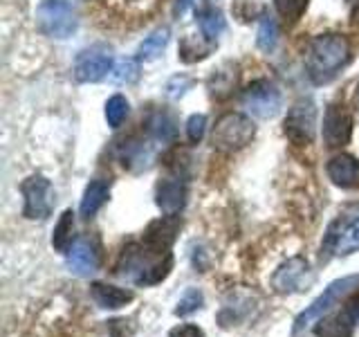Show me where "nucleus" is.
Returning <instances> with one entry per match:
<instances>
[{
  "mask_svg": "<svg viewBox=\"0 0 359 337\" xmlns=\"http://www.w3.org/2000/svg\"><path fill=\"white\" fill-rule=\"evenodd\" d=\"M351 59V41L341 34L314 37L308 48V74L314 84H325Z\"/></svg>",
  "mask_w": 359,
  "mask_h": 337,
  "instance_id": "nucleus-1",
  "label": "nucleus"
},
{
  "mask_svg": "<svg viewBox=\"0 0 359 337\" xmlns=\"http://www.w3.org/2000/svg\"><path fill=\"white\" fill-rule=\"evenodd\" d=\"M173 267L171 252H157L149 245H130L123 250L121 256V270L123 277H130L137 286H155L168 277Z\"/></svg>",
  "mask_w": 359,
  "mask_h": 337,
  "instance_id": "nucleus-2",
  "label": "nucleus"
},
{
  "mask_svg": "<svg viewBox=\"0 0 359 337\" xmlns=\"http://www.w3.org/2000/svg\"><path fill=\"white\" fill-rule=\"evenodd\" d=\"M254 135H256V126L250 117L243 115V112H224L216 121L211 142L213 149H218L222 153H233L245 149L254 140Z\"/></svg>",
  "mask_w": 359,
  "mask_h": 337,
  "instance_id": "nucleus-3",
  "label": "nucleus"
},
{
  "mask_svg": "<svg viewBox=\"0 0 359 337\" xmlns=\"http://www.w3.org/2000/svg\"><path fill=\"white\" fill-rule=\"evenodd\" d=\"M359 288V275H353V277H344V279H337L332 284L325 288L321 295L314 299L310 306L303 310L299 317L294 319V333L303 331L306 326H310L312 322H319L325 312H330L337 303L344 301L348 295H353V292Z\"/></svg>",
  "mask_w": 359,
  "mask_h": 337,
  "instance_id": "nucleus-4",
  "label": "nucleus"
},
{
  "mask_svg": "<svg viewBox=\"0 0 359 337\" xmlns=\"http://www.w3.org/2000/svg\"><path fill=\"white\" fill-rule=\"evenodd\" d=\"M36 20L41 32L50 39H67L76 29V14L65 0H41Z\"/></svg>",
  "mask_w": 359,
  "mask_h": 337,
  "instance_id": "nucleus-5",
  "label": "nucleus"
},
{
  "mask_svg": "<svg viewBox=\"0 0 359 337\" xmlns=\"http://www.w3.org/2000/svg\"><path fill=\"white\" fill-rule=\"evenodd\" d=\"M22 194V216L29 220H45L54 209L56 194L48 178L43 176H29L20 185Z\"/></svg>",
  "mask_w": 359,
  "mask_h": 337,
  "instance_id": "nucleus-6",
  "label": "nucleus"
},
{
  "mask_svg": "<svg viewBox=\"0 0 359 337\" xmlns=\"http://www.w3.org/2000/svg\"><path fill=\"white\" fill-rule=\"evenodd\" d=\"M283 131L290 142H294L299 146L312 144L314 133H317V106H314L312 99H299L287 110Z\"/></svg>",
  "mask_w": 359,
  "mask_h": 337,
  "instance_id": "nucleus-7",
  "label": "nucleus"
},
{
  "mask_svg": "<svg viewBox=\"0 0 359 337\" xmlns=\"http://www.w3.org/2000/svg\"><path fill=\"white\" fill-rule=\"evenodd\" d=\"M243 106L250 110L252 115L261 119H269V117H274L280 108V93L274 84L265 81V79H258L252 86H247V90L243 93Z\"/></svg>",
  "mask_w": 359,
  "mask_h": 337,
  "instance_id": "nucleus-8",
  "label": "nucleus"
},
{
  "mask_svg": "<svg viewBox=\"0 0 359 337\" xmlns=\"http://www.w3.org/2000/svg\"><path fill=\"white\" fill-rule=\"evenodd\" d=\"M323 247H325V252H332L337 256L357 252L359 250V213L353 218H348L346 213L337 218L330 225Z\"/></svg>",
  "mask_w": 359,
  "mask_h": 337,
  "instance_id": "nucleus-9",
  "label": "nucleus"
},
{
  "mask_svg": "<svg viewBox=\"0 0 359 337\" xmlns=\"http://www.w3.org/2000/svg\"><path fill=\"white\" fill-rule=\"evenodd\" d=\"M112 72V54L106 48H90L74 61V77L81 84H97Z\"/></svg>",
  "mask_w": 359,
  "mask_h": 337,
  "instance_id": "nucleus-10",
  "label": "nucleus"
},
{
  "mask_svg": "<svg viewBox=\"0 0 359 337\" xmlns=\"http://www.w3.org/2000/svg\"><path fill=\"white\" fill-rule=\"evenodd\" d=\"M353 138V117L344 106L330 104L323 117V142L330 149H341Z\"/></svg>",
  "mask_w": 359,
  "mask_h": 337,
  "instance_id": "nucleus-11",
  "label": "nucleus"
},
{
  "mask_svg": "<svg viewBox=\"0 0 359 337\" xmlns=\"http://www.w3.org/2000/svg\"><path fill=\"white\" fill-rule=\"evenodd\" d=\"M308 275V261L303 256H292L285 263H280L278 270L272 275V288L280 295H287V292L301 290L303 279Z\"/></svg>",
  "mask_w": 359,
  "mask_h": 337,
  "instance_id": "nucleus-12",
  "label": "nucleus"
},
{
  "mask_svg": "<svg viewBox=\"0 0 359 337\" xmlns=\"http://www.w3.org/2000/svg\"><path fill=\"white\" fill-rule=\"evenodd\" d=\"M177 232H180L177 213H173V216H168L166 213V216L157 218L149 225V230H146V234H144V243L157 252H168L177 239Z\"/></svg>",
  "mask_w": 359,
  "mask_h": 337,
  "instance_id": "nucleus-13",
  "label": "nucleus"
},
{
  "mask_svg": "<svg viewBox=\"0 0 359 337\" xmlns=\"http://www.w3.org/2000/svg\"><path fill=\"white\" fill-rule=\"evenodd\" d=\"M357 308L353 301L346 303V310L339 315H332V317H321L317 329V337H353L355 333V319H357Z\"/></svg>",
  "mask_w": 359,
  "mask_h": 337,
  "instance_id": "nucleus-14",
  "label": "nucleus"
},
{
  "mask_svg": "<svg viewBox=\"0 0 359 337\" xmlns=\"http://www.w3.org/2000/svg\"><path fill=\"white\" fill-rule=\"evenodd\" d=\"M325 171H328V178L337 187H341V189L359 187V162L353 155H348V153L334 155L328 162V166H325Z\"/></svg>",
  "mask_w": 359,
  "mask_h": 337,
  "instance_id": "nucleus-15",
  "label": "nucleus"
},
{
  "mask_svg": "<svg viewBox=\"0 0 359 337\" xmlns=\"http://www.w3.org/2000/svg\"><path fill=\"white\" fill-rule=\"evenodd\" d=\"M67 263H70V270L74 275L86 277L99 267V254L86 239H79L72 243L70 252H67Z\"/></svg>",
  "mask_w": 359,
  "mask_h": 337,
  "instance_id": "nucleus-16",
  "label": "nucleus"
},
{
  "mask_svg": "<svg viewBox=\"0 0 359 337\" xmlns=\"http://www.w3.org/2000/svg\"><path fill=\"white\" fill-rule=\"evenodd\" d=\"M157 207H160L164 213L173 216L180 209L184 207L187 202V187L180 180H162L157 185Z\"/></svg>",
  "mask_w": 359,
  "mask_h": 337,
  "instance_id": "nucleus-17",
  "label": "nucleus"
},
{
  "mask_svg": "<svg viewBox=\"0 0 359 337\" xmlns=\"http://www.w3.org/2000/svg\"><path fill=\"white\" fill-rule=\"evenodd\" d=\"M90 295H93L95 303L106 310H117L128 306V303L135 299V295L126 288H117L110 284H93L90 286Z\"/></svg>",
  "mask_w": 359,
  "mask_h": 337,
  "instance_id": "nucleus-18",
  "label": "nucleus"
},
{
  "mask_svg": "<svg viewBox=\"0 0 359 337\" xmlns=\"http://www.w3.org/2000/svg\"><path fill=\"white\" fill-rule=\"evenodd\" d=\"M110 198V185L104 183V180H93L86 191H83V198H81V216L90 218L95 216V213L106 205Z\"/></svg>",
  "mask_w": 359,
  "mask_h": 337,
  "instance_id": "nucleus-19",
  "label": "nucleus"
},
{
  "mask_svg": "<svg viewBox=\"0 0 359 337\" xmlns=\"http://www.w3.org/2000/svg\"><path fill=\"white\" fill-rule=\"evenodd\" d=\"M72 236H74V213L72 209H65L61 213L59 223H56L54 234H52V247L56 252L67 254L72 247Z\"/></svg>",
  "mask_w": 359,
  "mask_h": 337,
  "instance_id": "nucleus-20",
  "label": "nucleus"
},
{
  "mask_svg": "<svg viewBox=\"0 0 359 337\" xmlns=\"http://www.w3.org/2000/svg\"><path fill=\"white\" fill-rule=\"evenodd\" d=\"M168 37H171V32H168V27H160V29H155L151 37H146L140 45V59L142 61H155L157 56H160L164 50H166V45H168Z\"/></svg>",
  "mask_w": 359,
  "mask_h": 337,
  "instance_id": "nucleus-21",
  "label": "nucleus"
},
{
  "mask_svg": "<svg viewBox=\"0 0 359 337\" xmlns=\"http://www.w3.org/2000/svg\"><path fill=\"white\" fill-rule=\"evenodd\" d=\"M198 22H200V29H202V34H205L207 41L218 39L224 32V18H222L220 11L213 9V7L202 9L200 16H198Z\"/></svg>",
  "mask_w": 359,
  "mask_h": 337,
  "instance_id": "nucleus-22",
  "label": "nucleus"
},
{
  "mask_svg": "<svg viewBox=\"0 0 359 337\" xmlns=\"http://www.w3.org/2000/svg\"><path fill=\"white\" fill-rule=\"evenodd\" d=\"M149 128L153 133V138L160 142H173L177 133L175 121L171 119V115H166V112H155L149 121Z\"/></svg>",
  "mask_w": 359,
  "mask_h": 337,
  "instance_id": "nucleus-23",
  "label": "nucleus"
},
{
  "mask_svg": "<svg viewBox=\"0 0 359 337\" xmlns=\"http://www.w3.org/2000/svg\"><path fill=\"white\" fill-rule=\"evenodd\" d=\"M153 157V151L149 146H144V142H137V144H128L126 151H123L121 160H123V166H130V168H146Z\"/></svg>",
  "mask_w": 359,
  "mask_h": 337,
  "instance_id": "nucleus-24",
  "label": "nucleus"
},
{
  "mask_svg": "<svg viewBox=\"0 0 359 337\" xmlns=\"http://www.w3.org/2000/svg\"><path fill=\"white\" fill-rule=\"evenodd\" d=\"M278 43V25L274 18H263L261 25H258V37H256V45L261 48L263 52H274Z\"/></svg>",
  "mask_w": 359,
  "mask_h": 337,
  "instance_id": "nucleus-25",
  "label": "nucleus"
},
{
  "mask_svg": "<svg viewBox=\"0 0 359 337\" xmlns=\"http://www.w3.org/2000/svg\"><path fill=\"white\" fill-rule=\"evenodd\" d=\"M128 117V101L121 95H112L106 101V121L110 128H119L123 119Z\"/></svg>",
  "mask_w": 359,
  "mask_h": 337,
  "instance_id": "nucleus-26",
  "label": "nucleus"
},
{
  "mask_svg": "<svg viewBox=\"0 0 359 337\" xmlns=\"http://www.w3.org/2000/svg\"><path fill=\"white\" fill-rule=\"evenodd\" d=\"M140 79V61L135 59H121L112 67V81L115 84H133Z\"/></svg>",
  "mask_w": 359,
  "mask_h": 337,
  "instance_id": "nucleus-27",
  "label": "nucleus"
},
{
  "mask_svg": "<svg viewBox=\"0 0 359 337\" xmlns=\"http://www.w3.org/2000/svg\"><path fill=\"white\" fill-rule=\"evenodd\" d=\"M310 0H274V7L287 22H297L306 14Z\"/></svg>",
  "mask_w": 359,
  "mask_h": 337,
  "instance_id": "nucleus-28",
  "label": "nucleus"
},
{
  "mask_svg": "<svg viewBox=\"0 0 359 337\" xmlns=\"http://www.w3.org/2000/svg\"><path fill=\"white\" fill-rule=\"evenodd\" d=\"M202 301H205L202 292L198 288H189L182 295V299L177 301L175 315H177V317H187V315H191V312H196L198 308H202Z\"/></svg>",
  "mask_w": 359,
  "mask_h": 337,
  "instance_id": "nucleus-29",
  "label": "nucleus"
},
{
  "mask_svg": "<svg viewBox=\"0 0 359 337\" xmlns=\"http://www.w3.org/2000/svg\"><path fill=\"white\" fill-rule=\"evenodd\" d=\"M205 131H207V117L205 115H191L187 121V135H189V142L198 144L202 138H205Z\"/></svg>",
  "mask_w": 359,
  "mask_h": 337,
  "instance_id": "nucleus-30",
  "label": "nucleus"
},
{
  "mask_svg": "<svg viewBox=\"0 0 359 337\" xmlns=\"http://www.w3.org/2000/svg\"><path fill=\"white\" fill-rule=\"evenodd\" d=\"M189 86H191V79H187V77H173L171 81H168V86H166V95L171 97V99H177V97H182L187 93Z\"/></svg>",
  "mask_w": 359,
  "mask_h": 337,
  "instance_id": "nucleus-31",
  "label": "nucleus"
},
{
  "mask_svg": "<svg viewBox=\"0 0 359 337\" xmlns=\"http://www.w3.org/2000/svg\"><path fill=\"white\" fill-rule=\"evenodd\" d=\"M168 337H207V335L196 324H180V326H175V329H171Z\"/></svg>",
  "mask_w": 359,
  "mask_h": 337,
  "instance_id": "nucleus-32",
  "label": "nucleus"
},
{
  "mask_svg": "<svg viewBox=\"0 0 359 337\" xmlns=\"http://www.w3.org/2000/svg\"><path fill=\"white\" fill-rule=\"evenodd\" d=\"M191 3H194V0H175V5H173V14L180 18V16H182L184 11L189 9V5H191Z\"/></svg>",
  "mask_w": 359,
  "mask_h": 337,
  "instance_id": "nucleus-33",
  "label": "nucleus"
},
{
  "mask_svg": "<svg viewBox=\"0 0 359 337\" xmlns=\"http://www.w3.org/2000/svg\"><path fill=\"white\" fill-rule=\"evenodd\" d=\"M348 7H351V18L353 22H359V0H346Z\"/></svg>",
  "mask_w": 359,
  "mask_h": 337,
  "instance_id": "nucleus-34",
  "label": "nucleus"
},
{
  "mask_svg": "<svg viewBox=\"0 0 359 337\" xmlns=\"http://www.w3.org/2000/svg\"><path fill=\"white\" fill-rule=\"evenodd\" d=\"M355 99H357V106H359V86H357V95H355Z\"/></svg>",
  "mask_w": 359,
  "mask_h": 337,
  "instance_id": "nucleus-35",
  "label": "nucleus"
}]
</instances>
